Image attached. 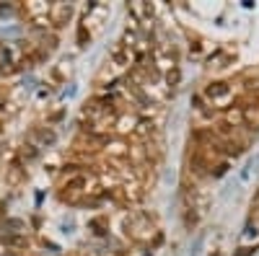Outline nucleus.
Instances as JSON below:
<instances>
[{
  "mask_svg": "<svg viewBox=\"0 0 259 256\" xmlns=\"http://www.w3.org/2000/svg\"><path fill=\"white\" fill-rule=\"evenodd\" d=\"M124 230H127V236H133L135 241H148L150 236H156V225H153L148 212H133V215H127Z\"/></svg>",
  "mask_w": 259,
  "mask_h": 256,
  "instance_id": "f257e3e1",
  "label": "nucleus"
},
{
  "mask_svg": "<svg viewBox=\"0 0 259 256\" xmlns=\"http://www.w3.org/2000/svg\"><path fill=\"white\" fill-rule=\"evenodd\" d=\"M202 96H205L212 106H228L231 98H233V88H231V83H226V80H215V83L205 85Z\"/></svg>",
  "mask_w": 259,
  "mask_h": 256,
  "instance_id": "f03ea898",
  "label": "nucleus"
},
{
  "mask_svg": "<svg viewBox=\"0 0 259 256\" xmlns=\"http://www.w3.org/2000/svg\"><path fill=\"white\" fill-rule=\"evenodd\" d=\"M80 191H89V176H85V174L68 176V181H65L62 189H60V199H65V202H78Z\"/></svg>",
  "mask_w": 259,
  "mask_h": 256,
  "instance_id": "7ed1b4c3",
  "label": "nucleus"
},
{
  "mask_svg": "<svg viewBox=\"0 0 259 256\" xmlns=\"http://www.w3.org/2000/svg\"><path fill=\"white\" fill-rule=\"evenodd\" d=\"M256 246H259V223H249L246 230L241 233V241H239V251H236V256H249Z\"/></svg>",
  "mask_w": 259,
  "mask_h": 256,
  "instance_id": "20e7f679",
  "label": "nucleus"
},
{
  "mask_svg": "<svg viewBox=\"0 0 259 256\" xmlns=\"http://www.w3.org/2000/svg\"><path fill=\"white\" fill-rule=\"evenodd\" d=\"M130 62H133V49H130L127 44H122V41H117V44L112 47V52H109V65L122 70V68L130 65Z\"/></svg>",
  "mask_w": 259,
  "mask_h": 256,
  "instance_id": "39448f33",
  "label": "nucleus"
},
{
  "mask_svg": "<svg viewBox=\"0 0 259 256\" xmlns=\"http://www.w3.org/2000/svg\"><path fill=\"white\" fill-rule=\"evenodd\" d=\"M73 16V6L70 3H52L50 6V24L55 26H65Z\"/></svg>",
  "mask_w": 259,
  "mask_h": 256,
  "instance_id": "423d86ee",
  "label": "nucleus"
},
{
  "mask_svg": "<svg viewBox=\"0 0 259 256\" xmlns=\"http://www.w3.org/2000/svg\"><path fill=\"white\" fill-rule=\"evenodd\" d=\"M233 62V55L231 52H226V49H218L215 55H210V60H207V68L210 70H223V68H228Z\"/></svg>",
  "mask_w": 259,
  "mask_h": 256,
  "instance_id": "0eeeda50",
  "label": "nucleus"
},
{
  "mask_svg": "<svg viewBox=\"0 0 259 256\" xmlns=\"http://www.w3.org/2000/svg\"><path fill=\"white\" fill-rule=\"evenodd\" d=\"M34 137L41 142V145H52L57 140V135L50 130V127H34Z\"/></svg>",
  "mask_w": 259,
  "mask_h": 256,
  "instance_id": "6e6552de",
  "label": "nucleus"
},
{
  "mask_svg": "<svg viewBox=\"0 0 259 256\" xmlns=\"http://www.w3.org/2000/svg\"><path fill=\"white\" fill-rule=\"evenodd\" d=\"M3 243H6V246H13V248H24V246H29V241H26L24 236H6Z\"/></svg>",
  "mask_w": 259,
  "mask_h": 256,
  "instance_id": "1a4fd4ad",
  "label": "nucleus"
},
{
  "mask_svg": "<svg viewBox=\"0 0 259 256\" xmlns=\"http://www.w3.org/2000/svg\"><path fill=\"white\" fill-rule=\"evenodd\" d=\"M91 228H94V233H96V236H104V228H109V220H106V218H94L91 220Z\"/></svg>",
  "mask_w": 259,
  "mask_h": 256,
  "instance_id": "9d476101",
  "label": "nucleus"
},
{
  "mask_svg": "<svg viewBox=\"0 0 259 256\" xmlns=\"http://www.w3.org/2000/svg\"><path fill=\"white\" fill-rule=\"evenodd\" d=\"M244 88L249 93H259V75H246L244 78Z\"/></svg>",
  "mask_w": 259,
  "mask_h": 256,
  "instance_id": "9b49d317",
  "label": "nucleus"
},
{
  "mask_svg": "<svg viewBox=\"0 0 259 256\" xmlns=\"http://www.w3.org/2000/svg\"><path fill=\"white\" fill-rule=\"evenodd\" d=\"M179 80H182V73H179V68H174V70H168V73H166V85H168V88H177V85H179Z\"/></svg>",
  "mask_w": 259,
  "mask_h": 256,
  "instance_id": "f8f14e48",
  "label": "nucleus"
},
{
  "mask_svg": "<svg viewBox=\"0 0 259 256\" xmlns=\"http://www.w3.org/2000/svg\"><path fill=\"white\" fill-rule=\"evenodd\" d=\"M18 156L24 158L26 163H29V161H34V158L39 156V150H36V145H24V147H21V153H18Z\"/></svg>",
  "mask_w": 259,
  "mask_h": 256,
  "instance_id": "ddd939ff",
  "label": "nucleus"
},
{
  "mask_svg": "<svg viewBox=\"0 0 259 256\" xmlns=\"http://www.w3.org/2000/svg\"><path fill=\"white\" fill-rule=\"evenodd\" d=\"M21 179H24V168H21L18 163H16V166H11V181H13V184H18Z\"/></svg>",
  "mask_w": 259,
  "mask_h": 256,
  "instance_id": "4468645a",
  "label": "nucleus"
},
{
  "mask_svg": "<svg viewBox=\"0 0 259 256\" xmlns=\"http://www.w3.org/2000/svg\"><path fill=\"white\" fill-rule=\"evenodd\" d=\"M251 210H254V212H259V191H256L254 199H251Z\"/></svg>",
  "mask_w": 259,
  "mask_h": 256,
  "instance_id": "2eb2a0df",
  "label": "nucleus"
},
{
  "mask_svg": "<svg viewBox=\"0 0 259 256\" xmlns=\"http://www.w3.org/2000/svg\"><path fill=\"white\" fill-rule=\"evenodd\" d=\"M212 256H223V253H212Z\"/></svg>",
  "mask_w": 259,
  "mask_h": 256,
  "instance_id": "dca6fc26",
  "label": "nucleus"
}]
</instances>
